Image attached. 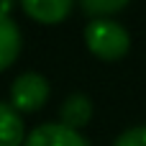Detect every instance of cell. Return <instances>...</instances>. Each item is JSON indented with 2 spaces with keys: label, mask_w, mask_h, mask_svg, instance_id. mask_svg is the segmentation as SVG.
I'll use <instances>...</instances> for the list:
<instances>
[{
  "label": "cell",
  "mask_w": 146,
  "mask_h": 146,
  "mask_svg": "<svg viewBox=\"0 0 146 146\" xmlns=\"http://www.w3.org/2000/svg\"><path fill=\"white\" fill-rule=\"evenodd\" d=\"M85 44L87 49L105 62H118L131 49L128 31L113 18H92L85 26Z\"/></svg>",
  "instance_id": "6da1fadb"
},
{
  "label": "cell",
  "mask_w": 146,
  "mask_h": 146,
  "mask_svg": "<svg viewBox=\"0 0 146 146\" xmlns=\"http://www.w3.org/2000/svg\"><path fill=\"white\" fill-rule=\"evenodd\" d=\"M49 80L38 72H23L10 85V105L21 113H33L49 100Z\"/></svg>",
  "instance_id": "7a4b0ae2"
},
{
  "label": "cell",
  "mask_w": 146,
  "mask_h": 146,
  "mask_svg": "<svg viewBox=\"0 0 146 146\" xmlns=\"http://www.w3.org/2000/svg\"><path fill=\"white\" fill-rule=\"evenodd\" d=\"M23 146H90V141L64 123H41L26 136Z\"/></svg>",
  "instance_id": "3957f363"
},
{
  "label": "cell",
  "mask_w": 146,
  "mask_h": 146,
  "mask_svg": "<svg viewBox=\"0 0 146 146\" xmlns=\"http://www.w3.org/2000/svg\"><path fill=\"white\" fill-rule=\"evenodd\" d=\"M72 5L74 0H21L26 15L38 23H62L72 13Z\"/></svg>",
  "instance_id": "277c9868"
},
{
  "label": "cell",
  "mask_w": 146,
  "mask_h": 146,
  "mask_svg": "<svg viewBox=\"0 0 146 146\" xmlns=\"http://www.w3.org/2000/svg\"><path fill=\"white\" fill-rule=\"evenodd\" d=\"M21 51V31L8 13H0V72L8 69Z\"/></svg>",
  "instance_id": "5b68a950"
},
{
  "label": "cell",
  "mask_w": 146,
  "mask_h": 146,
  "mask_svg": "<svg viewBox=\"0 0 146 146\" xmlns=\"http://www.w3.org/2000/svg\"><path fill=\"white\" fill-rule=\"evenodd\" d=\"M26 128L23 118L10 103H0V146H23Z\"/></svg>",
  "instance_id": "8992f818"
},
{
  "label": "cell",
  "mask_w": 146,
  "mask_h": 146,
  "mask_svg": "<svg viewBox=\"0 0 146 146\" xmlns=\"http://www.w3.org/2000/svg\"><path fill=\"white\" fill-rule=\"evenodd\" d=\"M59 115H62V123H64V126H69V128L77 131V128H82V126L90 123V118H92V103H90L87 95L74 92V95H69V98L62 103Z\"/></svg>",
  "instance_id": "52a82bcc"
},
{
  "label": "cell",
  "mask_w": 146,
  "mask_h": 146,
  "mask_svg": "<svg viewBox=\"0 0 146 146\" xmlns=\"http://www.w3.org/2000/svg\"><path fill=\"white\" fill-rule=\"evenodd\" d=\"M80 5L85 13L103 18V15H110V13H118L121 8H126L128 0H80Z\"/></svg>",
  "instance_id": "ba28073f"
},
{
  "label": "cell",
  "mask_w": 146,
  "mask_h": 146,
  "mask_svg": "<svg viewBox=\"0 0 146 146\" xmlns=\"http://www.w3.org/2000/svg\"><path fill=\"white\" fill-rule=\"evenodd\" d=\"M113 146H146V126H133L128 131H123Z\"/></svg>",
  "instance_id": "9c48e42d"
}]
</instances>
